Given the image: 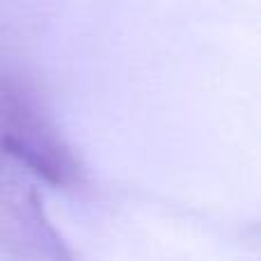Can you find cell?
Segmentation results:
<instances>
[{"instance_id":"1","label":"cell","mask_w":261,"mask_h":261,"mask_svg":"<svg viewBox=\"0 0 261 261\" xmlns=\"http://www.w3.org/2000/svg\"><path fill=\"white\" fill-rule=\"evenodd\" d=\"M0 149L50 186H73L81 163L32 92L0 83Z\"/></svg>"}]
</instances>
